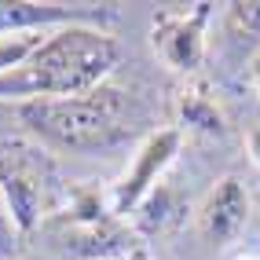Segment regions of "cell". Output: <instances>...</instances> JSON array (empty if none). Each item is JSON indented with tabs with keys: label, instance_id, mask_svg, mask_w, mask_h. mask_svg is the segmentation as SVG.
<instances>
[{
	"label": "cell",
	"instance_id": "obj_1",
	"mask_svg": "<svg viewBox=\"0 0 260 260\" xmlns=\"http://www.w3.org/2000/svg\"><path fill=\"white\" fill-rule=\"evenodd\" d=\"M121 48L107 29L66 26L41 41V48L11 74H0V99H70L103 88L117 66Z\"/></svg>",
	"mask_w": 260,
	"mask_h": 260
},
{
	"label": "cell",
	"instance_id": "obj_2",
	"mask_svg": "<svg viewBox=\"0 0 260 260\" xmlns=\"http://www.w3.org/2000/svg\"><path fill=\"white\" fill-rule=\"evenodd\" d=\"M19 121L48 150L103 154L125 143L136 128L132 103L117 88H95L70 99H29L19 103Z\"/></svg>",
	"mask_w": 260,
	"mask_h": 260
},
{
	"label": "cell",
	"instance_id": "obj_3",
	"mask_svg": "<svg viewBox=\"0 0 260 260\" xmlns=\"http://www.w3.org/2000/svg\"><path fill=\"white\" fill-rule=\"evenodd\" d=\"M55 183L59 169L48 147H41L37 140H0V194L22 235H29L41 223L55 194Z\"/></svg>",
	"mask_w": 260,
	"mask_h": 260
},
{
	"label": "cell",
	"instance_id": "obj_4",
	"mask_svg": "<svg viewBox=\"0 0 260 260\" xmlns=\"http://www.w3.org/2000/svg\"><path fill=\"white\" fill-rule=\"evenodd\" d=\"M117 4H41V0H0V37L15 33H55L66 26L107 29L117 22Z\"/></svg>",
	"mask_w": 260,
	"mask_h": 260
},
{
	"label": "cell",
	"instance_id": "obj_5",
	"mask_svg": "<svg viewBox=\"0 0 260 260\" xmlns=\"http://www.w3.org/2000/svg\"><path fill=\"white\" fill-rule=\"evenodd\" d=\"M180 143H183V132L180 128H154L147 140L140 143V150L132 154L128 172L121 176V183L114 187V194H110V213L114 216L136 213V205H140L150 190L158 187L161 172L176 161Z\"/></svg>",
	"mask_w": 260,
	"mask_h": 260
},
{
	"label": "cell",
	"instance_id": "obj_6",
	"mask_svg": "<svg viewBox=\"0 0 260 260\" xmlns=\"http://www.w3.org/2000/svg\"><path fill=\"white\" fill-rule=\"evenodd\" d=\"M216 4H190L187 11H158L154 19V51L176 74H194L205 62V26L213 19Z\"/></svg>",
	"mask_w": 260,
	"mask_h": 260
},
{
	"label": "cell",
	"instance_id": "obj_7",
	"mask_svg": "<svg viewBox=\"0 0 260 260\" xmlns=\"http://www.w3.org/2000/svg\"><path fill=\"white\" fill-rule=\"evenodd\" d=\"M249 223V194L238 176H223L198 205V231L213 246H231Z\"/></svg>",
	"mask_w": 260,
	"mask_h": 260
},
{
	"label": "cell",
	"instance_id": "obj_8",
	"mask_svg": "<svg viewBox=\"0 0 260 260\" xmlns=\"http://www.w3.org/2000/svg\"><path fill=\"white\" fill-rule=\"evenodd\" d=\"M223 44L235 62H249L260 51V0H231L223 4Z\"/></svg>",
	"mask_w": 260,
	"mask_h": 260
},
{
	"label": "cell",
	"instance_id": "obj_9",
	"mask_svg": "<svg viewBox=\"0 0 260 260\" xmlns=\"http://www.w3.org/2000/svg\"><path fill=\"white\" fill-rule=\"evenodd\" d=\"M183 205L176 202V194H172L169 187H154L150 194L136 205V228H140L143 235H161V231H169V228H176V223L183 220Z\"/></svg>",
	"mask_w": 260,
	"mask_h": 260
},
{
	"label": "cell",
	"instance_id": "obj_10",
	"mask_svg": "<svg viewBox=\"0 0 260 260\" xmlns=\"http://www.w3.org/2000/svg\"><path fill=\"white\" fill-rule=\"evenodd\" d=\"M183 125L187 128H198V132H209V136H223L228 125L216 110V103H209L202 92H190L183 95Z\"/></svg>",
	"mask_w": 260,
	"mask_h": 260
},
{
	"label": "cell",
	"instance_id": "obj_11",
	"mask_svg": "<svg viewBox=\"0 0 260 260\" xmlns=\"http://www.w3.org/2000/svg\"><path fill=\"white\" fill-rule=\"evenodd\" d=\"M19 242H22V231H19V223H15L8 202H4V194H0V260H15V253H19Z\"/></svg>",
	"mask_w": 260,
	"mask_h": 260
},
{
	"label": "cell",
	"instance_id": "obj_12",
	"mask_svg": "<svg viewBox=\"0 0 260 260\" xmlns=\"http://www.w3.org/2000/svg\"><path fill=\"white\" fill-rule=\"evenodd\" d=\"M249 154H253V161L260 165V128L249 132Z\"/></svg>",
	"mask_w": 260,
	"mask_h": 260
},
{
	"label": "cell",
	"instance_id": "obj_13",
	"mask_svg": "<svg viewBox=\"0 0 260 260\" xmlns=\"http://www.w3.org/2000/svg\"><path fill=\"white\" fill-rule=\"evenodd\" d=\"M249 77H253V84H256V92H260V51H256V59L249 62Z\"/></svg>",
	"mask_w": 260,
	"mask_h": 260
},
{
	"label": "cell",
	"instance_id": "obj_14",
	"mask_svg": "<svg viewBox=\"0 0 260 260\" xmlns=\"http://www.w3.org/2000/svg\"><path fill=\"white\" fill-rule=\"evenodd\" d=\"M235 260H260V249H249V253H238Z\"/></svg>",
	"mask_w": 260,
	"mask_h": 260
}]
</instances>
